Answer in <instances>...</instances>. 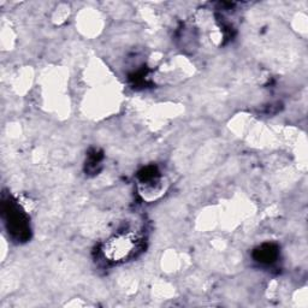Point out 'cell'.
Segmentation results:
<instances>
[{
    "instance_id": "1",
    "label": "cell",
    "mask_w": 308,
    "mask_h": 308,
    "mask_svg": "<svg viewBox=\"0 0 308 308\" xmlns=\"http://www.w3.org/2000/svg\"><path fill=\"white\" fill-rule=\"evenodd\" d=\"M255 258L261 262H272L277 256V248L272 244H265L255 250Z\"/></svg>"
}]
</instances>
